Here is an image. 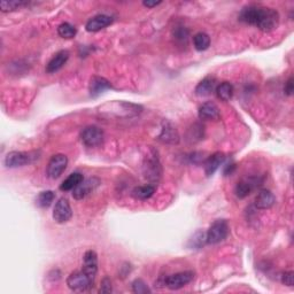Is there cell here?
Wrapping results in <instances>:
<instances>
[{
  "mask_svg": "<svg viewBox=\"0 0 294 294\" xmlns=\"http://www.w3.org/2000/svg\"><path fill=\"white\" fill-rule=\"evenodd\" d=\"M239 21L258 28L263 32H270L278 27L279 14L274 8L260 6V5H250L241 9Z\"/></svg>",
  "mask_w": 294,
  "mask_h": 294,
  "instance_id": "6da1fadb",
  "label": "cell"
},
{
  "mask_svg": "<svg viewBox=\"0 0 294 294\" xmlns=\"http://www.w3.org/2000/svg\"><path fill=\"white\" fill-rule=\"evenodd\" d=\"M95 279V276L87 274L82 269L69 275L67 278V285L74 292H85L93 287Z\"/></svg>",
  "mask_w": 294,
  "mask_h": 294,
  "instance_id": "7a4b0ae2",
  "label": "cell"
},
{
  "mask_svg": "<svg viewBox=\"0 0 294 294\" xmlns=\"http://www.w3.org/2000/svg\"><path fill=\"white\" fill-rule=\"evenodd\" d=\"M37 153L35 152H18L13 151L9 152L6 156H5V166L7 168H18L23 167L37 160Z\"/></svg>",
  "mask_w": 294,
  "mask_h": 294,
  "instance_id": "3957f363",
  "label": "cell"
},
{
  "mask_svg": "<svg viewBox=\"0 0 294 294\" xmlns=\"http://www.w3.org/2000/svg\"><path fill=\"white\" fill-rule=\"evenodd\" d=\"M229 224L225 220H216L214 222L209 230L207 231V244L216 245L227 239L229 235Z\"/></svg>",
  "mask_w": 294,
  "mask_h": 294,
  "instance_id": "277c9868",
  "label": "cell"
},
{
  "mask_svg": "<svg viewBox=\"0 0 294 294\" xmlns=\"http://www.w3.org/2000/svg\"><path fill=\"white\" fill-rule=\"evenodd\" d=\"M81 141L86 147H98L104 143V131L96 125H88L82 130Z\"/></svg>",
  "mask_w": 294,
  "mask_h": 294,
  "instance_id": "5b68a950",
  "label": "cell"
},
{
  "mask_svg": "<svg viewBox=\"0 0 294 294\" xmlns=\"http://www.w3.org/2000/svg\"><path fill=\"white\" fill-rule=\"evenodd\" d=\"M194 273L193 272H183L177 273L171 276H168L163 279V285L169 288V290H179L193 281Z\"/></svg>",
  "mask_w": 294,
  "mask_h": 294,
  "instance_id": "8992f818",
  "label": "cell"
},
{
  "mask_svg": "<svg viewBox=\"0 0 294 294\" xmlns=\"http://www.w3.org/2000/svg\"><path fill=\"white\" fill-rule=\"evenodd\" d=\"M68 165V157L64 154H55L50 159L46 168V174L52 179H57L66 170Z\"/></svg>",
  "mask_w": 294,
  "mask_h": 294,
  "instance_id": "52a82bcc",
  "label": "cell"
},
{
  "mask_svg": "<svg viewBox=\"0 0 294 294\" xmlns=\"http://www.w3.org/2000/svg\"><path fill=\"white\" fill-rule=\"evenodd\" d=\"M144 174H145L146 178L152 182H157L160 179L162 170L155 151H152L151 155H148L145 159V162H144Z\"/></svg>",
  "mask_w": 294,
  "mask_h": 294,
  "instance_id": "ba28073f",
  "label": "cell"
},
{
  "mask_svg": "<svg viewBox=\"0 0 294 294\" xmlns=\"http://www.w3.org/2000/svg\"><path fill=\"white\" fill-rule=\"evenodd\" d=\"M72 216L73 211L71 203L66 198H60L53 209V220L59 224H62L71 220Z\"/></svg>",
  "mask_w": 294,
  "mask_h": 294,
  "instance_id": "9c48e42d",
  "label": "cell"
},
{
  "mask_svg": "<svg viewBox=\"0 0 294 294\" xmlns=\"http://www.w3.org/2000/svg\"><path fill=\"white\" fill-rule=\"evenodd\" d=\"M99 185H100V179L96 178V177L87 178L85 180H83L81 184L73 190V197L76 200H82L85 198L86 195L92 193Z\"/></svg>",
  "mask_w": 294,
  "mask_h": 294,
  "instance_id": "30bf717a",
  "label": "cell"
},
{
  "mask_svg": "<svg viewBox=\"0 0 294 294\" xmlns=\"http://www.w3.org/2000/svg\"><path fill=\"white\" fill-rule=\"evenodd\" d=\"M111 23H113V17L106 15V14H98V15L91 17L86 22L85 28L88 32H97L105 29L106 27L110 26Z\"/></svg>",
  "mask_w": 294,
  "mask_h": 294,
  "instance_id": "8fae6325",
  "label": "cell"
},
{
  "mask_svg": "<svg viewBox=\"0 0 294 294\" xmlns=\"http://www.w3.org/2000/svg\"><path fill=\"white\" fill-rule=\"evenodd\" d=\"M198 115L200 120L205 121H218L221 119L220 108L212 101L205 102V104L200 106Z\"/></svg>",
  "mask_w": 294,
  "mask_h": 294,
  "instance_id": "7c38bea8",
  "label": "cell"
},
{
  "mask_svg": "<svg viewBox=\"0 0 294 294\" xmlns=\"http://www.w3.org/2000/svg\"><path fill=\"white\" fill-rule=\"evenodd\" d=\"M111 88L110 83L106 78L100 76H93L88 83V92L92 98H97L105 91Z\"/></svg>",
  "mask_w": 294,
  "mask_h": 294,
  "instance_id": "4fadbf2b",
  "label": "cell"
},
{
  "mask_svg": "<svg viewBox=\"0 0 294 294\" xmlns=\"http://www.w3.org/2000/svg\"><path fill=\"white\" fill-rule=\"evenodd\" d=\"M224 161H225V155L221 152H216L212 154L211 156H208L206 160L203 162V167H205V172L208 177H211L216 172V170L220 168Z\"/></svg>",
  "mask_w": 294,
  "mask_h": 294,
  "instance_id": "5bb4252c",
  "label": "cell"
},
{
  "mask_svg": "<svg viewBox=\"0 0 294 294\" xmlns=\"http://www.w3.org/2000/svg\"><path fill=\"white\" fill-rule=\"evenodd\" d=\"M157 139L163 144H171V145H175V144L179 143V134L174 125L169 122H165L163 123L160 136H159Z\"/></svg>",
  "mask_w": 294,
  "mask_h": 294,
  "instance_id": "9a60e30c",
  "label": "cell"
},
{
  "mask_svg": "<svg viewBox=\"0 0 294 294\" xmlns=\"http://www.w3.org/2000/svg\"><path fill=\"white\" fill-rule=\"evenodd\" d=\"M69 59V52L67 50L59 51L54 57L50 60V62L46 66V73L54 74L61 69Z\"/></svg>",
  "mask_w": 294,
  "mask_h": 294,
  "instance_id": "2e32d148",
  "label": "cell"
},
{
  "mask_svg": "<svg viewBox=\"0 0 294 294\" xmlns=\"http://www.w3.org/2000/svg\"><path fill=\"white\" fill-rule=\"evenodd\" d=\"M275 202H276V198H275L272 191L267 189L261 190L255 197V207L258 209H262V211L263 209H270Z\"/></svg>",
  "mask_w": 294,
  "mask_h": 294,
  "instance_id": "e0dca14e",
  "label": "cell"
},
{
  "mask_svg": "<svg viewBox=\"0 0 294 294\" xmlns=\"http://www.w3.org/2000/svg\"><path fill=\"white\" fill-rule=\"evenodd\" d=\"M261 182H259L258 178H247L239 182L236 185L235 193L239 199H244L247 195H250L252 191L255 189L256 185H260Z\"/></svg>",
  "mask_w": 294,
  "mask_h": 294,
  "instance_id": "ac0fdd59",
  "label": "cell"
},
{
  "mask_svg": "<svg viewBox=\"0 0 294 294\" xmlns=\"http://www.w3.org/2000/svg\"><path fill=\"white\" fill-rule=\"evenodd\" d=\"M84 272L97 276L98 273V255L95 251H87L83 256V268Z\"/></svg>",
  "mask_w": 294,
  "mask_h": 294,
  "instance_id": "d6986e66",
  "label": "cell"
},
{
  "mask_svg": "<svg viewBox=\"0 0 294 294\" xmlns=\"http://www.w3.org/2000/svg\"><path fill=\"white\" fill-rule=\"evenodd\" d=\"M216 79L214 77H206L195 87V95L199 97H207L215 91Z\"/></svg>",
  "mask_w": 294,
  "mask_h": 294,
  "instance_id": "ffe728a7",
  "label": "cell"
},
{
  "mask_svg": "<svg viewBox=\"0 0 294 294\" xmlns=\"http://www.w3.org/2000/svg\"><path fill=\"white\" fill-rule=\"evenodd\" d=\"M84 180L83 175L81 172H73V174L69 175L66 179L62 182V184L60 185V190L63 191V192H67V191H73L76 186L82 183Z\"/></svg>",
  "mask_w": 294,
  "mask_h": 294,
  "instance_id": "44dd1931",
  "label": "cell"
},
{
  "mask_svg": "<svg viewBox=\"0 0 294 294\" xmlns=\"http://www.w3.org/2000/svg\"><path fill=\"white\" fill-rule=\"evenodd\" d=\"M207 244V235L206 232L198 230L193 236L190 238L188 242V247L191 250H200Z\"/></svg>",
  "mask_w": 294,
  "mask_h": 294,
  "instance_id": "7402d4cb",
  "label": "cell"
},
{
  "mask_svg": "<svg viewBox=\"0 0 294 294\" xmlns=\"http://www.w3.org/2000/svg\"><path fill=\"white\" fill-rule=\"evenodd\" d=\"M155 186L154 185H143L137 186L132 191V197L138 200H147L155 193Z\"/></svg>",
  "mask_w": 294,
  "mask_h": 294,
  "instance_id": "603a6c76",
  "label": "cell"
},
{
  "mask_svg": "<svg viewBox=\"0 0 294 294\" xmlns=\"http://www.w3.org/2000/svg\"><path fill=\"white\" fill-rule=\"evenodd\" d=\"M215 92L218 99H221L222 101H229L231 100L233 96V86L231 83L223 82L216 86Z\"/></svg>",
  "mask_w": 294,
  "mask_h": 294,
  "instance_id": "cb8c5ba5",
  "label": "cell"
},
{
  "mask_svg": "<svg viewBox=\"0 0 294 294\" xmlns=\"http://www.w3.org/2000/svg\"><path fill=\"white\" fill-rule=\"evenodd\" d=\"M193 45L194 49L200 52L206 51L211 46V37L205 32H198L193 37Z\"/></svg>",
  "mask_w": 294,
  "mask_h": 294,
  "instance_id": "d4e9b609",
  "label": "cell"
},
{
  "mask_svg": "<svg viewBox=\"0 0 294 294\" xmlns=\"http://www.w3.org/2000/svg\"><path fill=\"white\" fill-rule=\"evenodd\" d=\"M55 199V193L53 191H43L36 198V205L40 208H49Z\"/></svg>",
  "mask_w": 294,
  "mask_h": 294,
  "instance_id": "484cf974",
  "label": "cell"
},
{
  "mask_svg": "<svg viewBox=\"0 0 294 294\" xmlns=\"http://www.w3.org/2000/svg\"><path fill=\"white\" fill-rule=\"evenodd\" d=\"M58 34L60 37H62V38L71 39V38H74V37L76 36L77 30L73 25H71V23L64 22V23H61V25L58 27Z\"/></svg>",
  "mask_w": 294,
  "mask_h": 294,
  "instance_id": "4316f807",
  "label": "cell"
},
{
  "mask_svg": "<svg viewBox=\"0 0 294 294\" xmlns=\"http://www.w3.org/2000/svg\"><path fill=\"white\" fill-rule=\"evenodd\" d=\"M28 3L22 2V0H3L0 3V8H2V12L7 13V12H13L16 11V9L21 8L23 6H26Z\"/></svg>",
  "mask_w": 294,
  "mask_h": 294,
  "instance_id": "83f0119b",
  "label": "cell"
},
{
  "mask_svg": "<svg viewBox=\"0 0 294 294\" xmlns=\"http://www.w3.org/2000/svg\"><path fill=\"white\" fill-rule=\"evenodd\" d=\"M132 291L137 294L151 293V290H149L146 283L144 282L143 279H136V281L132 283Z\"/></svg>",
  "mask_w": 294,
  "mask_h": 294,
  "instance_id": "f1b7e54d",
  "label": "cell"
},
{
  "mask_svg": "<svg viewBox=\"0 0 294 294\" xmlns=\"http://www.w3.org/2000/svg\"><path fill=\"white\" fill-rule=\"evenodd\" d=\"M189 159H190V162L194 163V165H199V163L205 162V160H206L207 157H203V153L201 152H193L190 154Z\"/></svg>",
  "mask_w": 294,
  "mask_h": 294,
  "instance_id": "f546056e",
  "label": "cell"
},
{
  "mask_svg": "<svg viewBox=\"0 0 294 294\" xmlns=\"http://www.w3.org/2000/svg\"><path fill=\"white\" fill-rule=\"evenodd\" d=\"M174 35L177 39H180V40H186L189 37V30L186 29V28H177L176 31L174 32Z\"/></svg>",
  "mask_w": 294,
  "mask_h": 294,
  "instance_id": "4dcf8cb0",
  "label": "cell"
},
{
  "mask_svg": "<svg viewBox=\"0 0 294 294\" xmlns=\"http://www.w3.org/2000/svg\"><path fill=\"white\" fill-rule=\"evenodd\" d=\"M282 283L284 284V285H286V286H293V284H294V273L293 272H288V273L283 274Z\"/></svg>",
  "mask_w": 294,
  "mask_h": 294,
  "instance_id": "1f68e13d",
  "label": "cell"
},
{
  "mask_svg": "<svg viewBox=\"0 0 294 294\" xmlns=\"http://www.w3.org/2000/svg\"><path fill=\"white\" fill-rule=\"evenodd\" d=\"M100 293H110L111 292V282L108 277H105L101 281V286H100Z\"/></svg>",
  "mask_w": 294,
  "mask_h": 294,
  "instance_id": "d6a6232c",
  "label": "cell"
},
{
  "mask_svg": "<svg viewBox=\"0 0 294 294\" xmlns=\"http://www.w3.org/2000/svg\"><path fill=\"white\" fill-rule=\"evenodd\" d=\"M294 91V83H293V76L287 79V82L285 83V86H284V92H285L286 96H292Z\"/></svg>",
  "mask_w": 294,
  "mask_h": 294,
  "instance_id": "836d02e7",
  "label": "cell"
},
{
  "mask_svg": "<svg viewBox=\"0 0 294 294\" xmlns=\"http://www.w3.org/2000/svg\"><path fill=\"white\" fill-rule=\"evenodd\" d=\"M236 170V165L233 162L230 163H227L225 167H224V176H229V175H232L233 171Z\"/></svg>",
  "mask_w": 294,
  "mask_h": 294,
  "instance_id": "e575fe53",
  "label": "cell"
},
{
  "mask_svg": "<svg viewBox=\"0 0 294 294\" xmlns=\"http://www.w3.org/2000/svg\"><path fill=\"white\" fill-rule=\"evenodd\" d=\"M161 2H144L143 5L147 8H153V7H156L157 5H160Z\"/></svg>",
  "mask_w": 294,
  "mask_h": 294,
  "instance_id": "d590c367",
  "label": "cell"
}]
</instances>
